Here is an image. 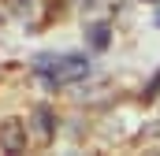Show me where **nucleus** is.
<instances>
[{
  "instance_id": "nucleus-4",
  "label": "nucleus",
  "mask_w": 160,
  "mask_h": 156,
  "mask_svg": "<svg viewBox=\"0 0 160 156\" xmlns=\"http://www.w3.org/2000/svg\"><path fill=\"white\" fill-rule=\"evenodd\" d=\"M89 45L101 52V48H108V22H97L93 30H89Z\"/></svg>"
},
{
  "instance_id": "nucleus-2",
  "label": "nucleus",
  "mask_w": 160,
  "mask_h": 156,
  "mask_svg": "<svg viewBox=\"0 0 160 156\" xmlns=\"http://www.w3.org/2000/svg\"><path fill=\"white\" fill-rule=\"evenodd\" d=\"M0 149L4 153H22L26 149V123H19V119L0 123Z\"/></svg>"
},
{
  "instance_id": "nucleus-5",
  "label": "nucleus",
  "mask_w": 160,
  "mask_h": 156,
  "mask_svg": "<svg viewBox=\"0 0 160 156\" xmlns=\"http://www.w3.org/2000/svg\"><path fill=\"white\" fill-rule=\"evenodd\" d=\"M157 89H160V75L153 78V82H149V89H145V97H157Z\"/></svg>"
},
{
  "instance_id": "nucleus-1",
  "label": "nucleus",
  "mask_w": 160,
  "mask_h": 156,
  "mask_svg": "<svg viewBox=\"0 0 160 156\" xmlns=\"http://www.w3.org/2000/svg\"><path fill=\"white\" fill-rule=\"evenodd\" d=\"M34 71L48 85H67V82H78L89 75V63H86V56H38Z\"/></svg>"
},
{
  "instance_id": "nucleus-3",
  "label": "nucleus",
  "mask_w": 160,
  "mask_h": 156,
  "mask_svg": "<svg viewBox=\"0 0 160 156\" xmlns=\"http://www.w3.org/2000/svg\"><path fill=\"white\" fill-rule=\"evenodd\" d=\"M34 123H38V134L45 138V141H48V138H52V126H56V123H52V112H48L45 104H41V108H34Z\"/></svg>"
}]
</instances>
